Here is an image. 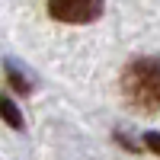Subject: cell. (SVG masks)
<instances>
[{
  "mask_svg": "<svg viewBox=\"0 0 160 160\" xmlns=\"http://www.w3.org/2000/svg\"><path fill=\"white\" fill-rule=\"evenodd\" d=\"M7 80H10V87H13V90H19V93H29V83H26V80L16 74V68H13V64H7Z\"/></svg>",
  "mask_w": 160,
  "mask_h": 160,
  "instance_id": "obj_4",
  "label": "cell"
},
{
  "mask_svg": "<svg viewBox=\"0 0 160 160\" xmlns=\"http://www.w3.org/2000/svg\"><path fill=\"white\" fill-rule=\"evenodd\" d=\"M0 109H3V118H7V125H10V128H22L19 109L13 106V99H10V96H3V102H0Z\"/></svg>",
  "mask_w": 160,
  "mask_h": 160,
  "instance_id": "obj_3",
  "label": "cell"
},
{
  "mask_svg": "<svg viewBox=\"0 0 160 160\" xmlns=\"http://www.w3.org/2000/svg\"><path fill=\"white\" fill-rule=\"evenodd\" d=\"M106 0H48L51 19L68 22V26H87L102 16Z\"/></svg>",
  "mask_w": 160,
  "mask_h": 160,
  "instance_id": "obj_2",
  "label": "cell"
},
{
  "mask_svg": "<svg viewBox=\"0 0 160 160\" xmlns=\"http://www.w3.org/2000/svg\"><path fill=\"white\" fill-rule=\"evenodd\" d=\"M122 93L138 112H160V58H138L122 71Z\"/></svg>",
  "mask_w": 160,
  "mask_h": 160,
  "instance_id": "obj_1",
  "label": "cell"
},
{
  "mask_svg": "<svg viewBox=\"0 0 160 160\" xmlns=\"http://www.w3.org/2000/svg\"><path fill=\"white\" fill-rule=\"evenodd\" d=\"M144 141H148V148L154 154H160V131H151V135H144Z\"/></svg>",
  "mask_w": 160,
  "mask_h": 160,
  "instance_id": "obj_5",
  "label": "cell"
}]
</instances>
